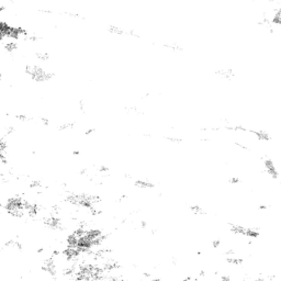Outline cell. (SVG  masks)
<instances>
[{
	"label": "cell",
	"mask_w": 281,
	"mask_h": 281,
	"mask_svg": "<svg viewBox=\"0 0 281 281\" xmlns=\"http://www.w3.org/2000/svg\"><path fill=\"white\" fill-rule=\"evenodd\" d=\"M66 201L75 206H81L92 211L96 204L100 201V198L97 195L89 194V193H76L72 192L66 195Z\"/></svg>",
	"instance_id": "6da1fadb"
},
{
	"label": "cell",
	"mask_w": 281,
	"mask_h": 281,
	"mask_svg": "<svg viewBox=\"0 0 281 281\" xmlns=\"http://www.w3.org/2000/svg\"><path fill=\"white\" fill-rule=\"evenodd\" d=\"M24 200L25 199H23L22 197H19V195L8 198L4 204V210L13 217L21 219L24 215H27L25 210H24Z\"/></svg>",
	"instance_id": "7a4b0ae2"
},
{
	"label": "cell",
	"mask_w": 281,
	"mask_h": 281,
	"mask_svg": "<svg viewBox=\"0 0 281 281\" xmlns=\"http://www.w3.org/2000/svg\"><path fill=\"white\" fill-rule=\"evenodd\" d=\"M43 222L52 231H64V228H65L62 220L59 219L58 216H56V214H51V215L44 217Z\"/></svg>",
	"instance_id": "3957f363"
},
{
	"label": "cell",
	"mask_w": 281,
	"mask_h": 281,
	"mask_svg": "<svg viewBox=\"0 0 281 281\" xmlns=\"http://www.w3.org/2000/svg\"><path fill=\"white\" fill-rule=\"evenodd\" d=\"M42 270L46 272L51 277H56V274H57V266L55 264L54 259L50 258L47 260H45V263L42 266Z\"/></svg>",
	"instance_id": "277c9868"
},
{
	"label": "cell",
	"mask_w": 281,
	"mask_h": 281,
	"mask_svg": "<svg viewBox=\"0 0 281 281\" xmlns=\"http://www.w3.org/2000/svg\"><path fill=\"white\" fill-rule=\"evenodd\" d=\"M24 210H25V213L27 215L29 216H35L38 214V211H40V208L36 203L34 202H30L27 200H24Z\"/></svg>",
	"instance_id": "5b68a950"
},
{
	"label": "cell",
	"mask_w": 281,
	"mask_h": 281,
	"mask_svg": "<svg viewBox=\"0 0 281 281\" xmlns=\"http://www.w3.org/2000/svg\"><path fill=\"white\" fill-rule=\"evenodd\" d=\"M63 255L65 256V258L67 260H75L81 255V253L79 251L76 247H67L64 251H63Z\"/></svg>",
	"instance_id": "8992f818"
},
{
	"label": "cell",
	"mask_w": 281,
	"mask_h": 281,
	"mask_svg": "<svg viewBox=\"0 0 281 281\" xmlns=\"http://www.w3.org/2000/svg\"><path fill=\"white\" fill-rule=\"evenodd\" d=\"M79 238H80V236L76 233L75 231H74L72 233L68 234V235H67V238H66L67 247H77L78 242H79Z\"/></svg>",
	"instance_id": "52a82bcc"
},
{
	"label": "cell",
	"mask_w": 281,
	"mask_h": 281,
	"mask_svg": "<svg viewBox=\"0 0 281 281\" xmlns=\"http://www.w3.org/2000/svg\"><path fill=\"white\" fill-rule=\"evenodd\" d=\"M135 187L140 189H153L155 187V185L151 180H147V179H138V180H135L134 182Z\"/></svg>",
	"instance_id": "ba28073f"
},
{
	"label": "cell",
	"mask_w": 281,
	"mask_h": 281,
	"mask_svg": "<svg viewBox=\"0 0 281 281\" xmlns=\"http://www.w3.org/2000/svg\"><path fill=\"white\" fill-rule=\"evenodd\" d=\"M6 151H7V142L4 137L0 136V153H6Z\"/></svg>",
	"instance_id": "9c48e42d"
},
{
	"label": "cell",
	"mask_w": 281,
	"mask_h": 281,
	"mask_svg": "<svg viewBox=\"0 0 281 281\" xmlns=\"http://www.w3.org/2000/svg\"><path fill=\"white\" fill-rule=\"evenodd\" d=\"M42 187V182L40 180H32L30 182V188L31 189H40Z\"/></svg>",
	"instance_id": "30bf717a"
},
{
	"label": "cell",
	"mask_w": 281,
	"mask_h": 281,
	"mask_svg": "<svg viewBox=\"0 0 281 281\" xmlns=\"http://www.w3.org/2000/svg\"><path fill=\"white\" fill-rule=\"evenodd\" d=\"M103 281H120V277L118 276H113V274H106V277L103 279Z\"/></svg>",
	"instance_id": "8fae6325"
}]
</instances>
